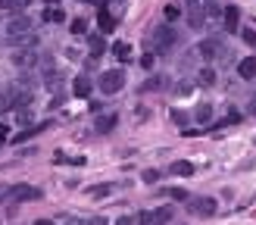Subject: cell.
<instances>
[{
	"instance_id": "cell-1",
	"label": "cell",
	"mask_w": 256,
	"mask_h": 225,
	"mask_svg": "<svg viewBox=\"0 0 256 225\" xmlns=\"http://www.w3.org/2000/svg\"><path fill=\"white\" fill-rule=\"evenodd\" d=\"M31 31H34V22L28 16H13V19L6 22V28H3V34H6L9 44L19 41V38H25V34H31Z\"/></svg>"
},
{
	"instance_id": "cell-2",
	"label": "cell",
	"mask_w": 256,
	"mask_h": 225,
	"mask_svg": "<svg viewBox=\"0 0 256 225\" xmlns=\"http://www.w3.org/2000/svg\"><path fill=\"white\" fill-rule=\"evenodd\" d=\"M97 88H100L103 94L122 91V88H125V72H122V69H110V72H103V75L97 78Z\"/></svg>"
},
{
	"instance_id": "cell-3",
	"label": "cell",
	"mask_w": 256,
	"mask_h": 225,
	"mask_svg": "<svg viewBox=\"0 0 256 225\" xmlns=\"http://www.w3.org/2000/svg\"><path fill=\"white\" fill-rule=\"evenodd\" d=\"M38 60H41V53L34 50V47H16V53H13V66H19L22 72L38 69Z\"/></svg>"
},
{
	"instance_id": "cell-4",
	"label": "cell",
	"mask_w": 256,
	"mask_h": 225,
	"mask_svg": "<svg viewBox=\"0 0 256 225\" xmlns=\"http://www.w3.org/2000/svg\"><path fill=\"white\" fill-rule=\"evenodd\" d=\"M175 41H178V31L169 28V25H162V28L153 31V50H156V53L172 50V47H175Z\"/></svg>"
},
{
	"instance_id": "cell-5",
	"label": "cell",
	"mask_w": 256,
	"mask_h": 225,
	"mask_svg": "<svg viewBox=\"0 0 256 225\" xmlns=\"http://www.w3.org/2000/svg\"><path fill=\"white\" fill-rule=\"evenodd\" d=\"M188 210L194 213V216H203V219H209V216H216V200L213 197H191L188 200Z\"/></svg>"
},
{
	"instance_id": "cell-6",
	"label": "cell",
	"mask_w": 256,
	"mask_h": 225,
	"mask_svg": "<svg viewBox=\"0 0 256 225\" xmlns=\"http://www.w3.org/2000/svg\"><path fill=\"white\" fill-rule=\"evenodd\" d=\"M197 53H200L203 60H216V56H225L228 50H225V44L219 41V38H206V41L197 44Z\"/></svg>"
},
{
	"instance_id": "cell-7",
	"label": "cell",
	"mask_w": 256,
	"mask_h": 225,
	"mask_svg": "<svg viewBox=\"0 0 256 225\" xmlns=\"http://www.w3.org/2000/svg\"><path fill=\"white\" fill-rule=\"evenodd\" d=\"M6 200H16V204H28V200H41V188H31V185H16V188H9Z\"/></svg>"
},
{
	"instance_id": "cell-8",
	"label": "cell",
	"mask_w": 256,
	"mask_h": 225,
	"mask_svg": "<svg viewBox=\"0 0 256 225\" xmlns=\"http://www.w3.org/2000/svg\"><path fill=\"white\" fill-rule=\"evenodd\" d=\"M44 128H50V122H38V125H28V128H22V132H16L13 135V144H25V141H31V138H38Z\"/></svg>"
},
{
	"instance_id": "cell-9",
	"label": "cell",
	"mask_w": 256,
	"mask_h": 225,
	"mask_svg": "<svg viewBox=\"0 0 256 225\" xmlns=\"http://www.w3.org/2000/svg\"><path fill=\"white\" fill-rule=\"evenodd\" d=\"M222 22H225L228 31H241V9H238V6H225Z\"/></svg>"
},
{
	"instance_id": "cell-10",
	"label": "cell",
	"mask_w": 256,
	"mask_h": 225,
	"mask_svg": "<svg viewBox=\"0 0 256 225\" xmlns=\"http://www.w3.org/2000/svg\"><path fill=\"white\" fill-rule=\"evenodd\" d=\"M97 25H100V31H103V34L116 31V19H113V13H110L107 6H100V13H97Z\"/></svg>"
},
{
	"instance_id": "cell-11",
	"label": "cell",
	"mask_w": 256,
	"mask_h": 225,
	"mask_svg": "<svg viewBox=\"0 0 256 225\" xmlns=\"http://www.w3.org/2000/svg\"><path fill=\"white\" fill-rule=\"evenodd\" d=\"M116 122H119V116L116 113H97V119H94V128L97 132H110V128H116Z\"/></svg>"
},
{
	"instance_id": "cell-12",
	"label": "cell",
	"mask_w": 256,
	"mask_h": 225,
	"mask_svg": "<svg viewBox=\"0 0 256 225\" xmlns=\"http://www.w3.org/2000/svg\"><path fill=\"white\" fill-rule=\"evenodd\" d=\"M238 72H241V78H256V56H244L238 63Z\"/></svg>"
},
{
	"instance_id": "cell-13",
	"label": "cell",
	"mask_w": 256,
	"mask_h": 225,
	"mask_svg": "<svg viewBox=\"0 0 256 225\" xmlns=\"http://www.w3.org/2000/svg\"><path fill=\"white\" fill-rule=\"evenodd\" d=\"M72 94H75V97H91V78L88 75H78L75 85H72Z\"/></svg>"
},
{
	"instance_id": "cell-14",
	"label": "cell",
	"mask_w": 256,
	"mask_h": 225,
	"mask_svg": "<svg viewBox=\"0 0 256 225\" xmlns=\"http://www.w3.org/2000/svg\"><path fill=\"white\" fill-rule=\"evenodd\" d=\"M88 50H91V60H97V56H103V50H107V44H103L100 34H91L88 38Z\"/></svg>"
},
{
	"instance_id": "cell-15",
	"label": "cell",
	"mask_w": 256,
	"mask_h": 225,
	"mask_svg": "<svg viewBox=\"0 0 256 225\" xmlns=\"http://www.w3.org/2000/svg\"><path fill=\"white\" fill-rule=\"evenodd\" d=\"M203 3H194L191 6V13H188V22H191V28H203Z\"/></svg>"
},
{
	"instance_id": "cell-16",
	"label": "cell",
	"mask_w": 256,
	"mask_h": 225,
	"mask_svg": "<svg viewBox=\"0 0 256 225\" xmlns=\"http://www.w3.org/2000/svg\"><path fill=\"white\" fill-rule=\"evenodd\" d=\"M169 172L172 175H194V163H188V160H175L169 166Z\"/></svg>"
},
{
	"instance_id": "cell-17",
	"label": "cell",
	"mask_w": 256,
	"mask_h": 225,
	"mask_svg": "<svg viewBox=\"0 0 256 225\" xmlns=\"http://www.w3.org/2000/svg\"><path fill=\"white\" fill-rule=\"evenodd\" d=\"M194 119L206 125L209 119H213V103H200V106H197V110H194Z\"/></svg>"
},
{
	"instance_id": "cell-18",
	"label": "cell",
	"mask_w": 256,
	"mask_h": 225,
	"mask_svg": "<svg viewBox=\"0 0 256 225\" xmlns=\"http://www.w3.org/2000/svg\"><path fill=\"white\" fill-rule=\"evenodd\" d=\"M172 207H159V210H153V225H166V222H172Z\"/></svg>"
},
{
	"instance_id": "cell-19",
	"label": "cell",
	"mask_w": 256,
	"mask_h": 225,
	"mask_svg": "<svg viewBox=\"0 0 256 225\" xmlns=\"http://www.w3.org/2000/svg\"><path fill=\"white\" fill-rule=\"evenodd\" d=\"M113 188H116V185H94V188H88V194H91V197H110Z\"/></svg>"
},
{
	"instance_id": "cell-20",
	"label": "cell",
	"mask_w": 256,
	"mask_h": 225,
	"mask_svg": "<svg viewBox=\"0 0 256 225\" xmlns=\"http://www.w3.org/2000/svg\"><path fill=\"white\" fill-rule=\"evenodd\" d=\"M44 22H66V13L56 9V6H50V9H44Z\"/></svg>"
},
{
	"instance_id": "cell-21",
	"label": "cell",
	"mask_w": 256,
	"mask_h": 225,
	"mask_svg": "<svg viewBox=\"0 0 256 225\" xmlns=\"http://www.w3.org/2000/svg\"><path fill=\"white\" fill-rule=\"evenodd\" d=\"M113 53L119 56V60H128V56H131V47H128L125 41H116V44H113Z\"/></svg>"
},
{
	"instance_id": "cell-22",
	"label": "cell",
	"mask_w": 256,
	"mask_h": 225,
	"mask_svg": "<svg viewBox=\"0 0 256 225\" xmlns=\"http://www.w3.org/2000/svg\"><path fill=\"white\" fill-rule=\"evenodd\" d=\"M200 85L203 88H213L216 85V72H213V69H200Z\"/></svg>"
},
{
	"instance_id": "cell-23",
	"label": "cell",
	"mask_w": 256,
	"mask_h": 225,
	"mask_svg": "<svg viewBox=\"0 0 256 225\" xmlns=\"http://www.w3.org/2000/svg\"><path fill=\"white\" fill-rule=\"evenodd\" d=\"M166 197H172V200H191V194L184 191V188H166Z\"/></svg>"
},
{
	"instance_id": "cell-24",
	"label": "cell",
	"mask_w": 256,
	"mask_h": 225,
	"mask_svg": "<svg viewBox=\"0 0 256 225\" xmlns=\"http://www.w3.org/2000/svg\"><path fill=\"white\" fill-rule=\"evenodd\" d=\"M206 13L219 19V16H222V13H225V9H222V6H219V3H216V0H206Z\"/></svg>"
},
{
	"instance_id": "cell-25",
	"label": "cell",
	"mask_w": 256,
	"mask_h": 225,
	"mask_svg": "<svg viewBox=\"0 0 256 225\" xmlns=\"http://www.w3.org/2000/svg\"><path fill=\"white\" fill-rule=\"evenodd\" d=\"M159 88H166V81H162V78H150V81H144V91H159Z\"/></svg>"
},
{
	"instance_id": "cell-26",
	"label": "cell",
	"mask_w": 256,
	"mask_h": 225,
	"mask_svg": "<svg viewBox=\"0 0 256 225\" xmlns=\"http://www.w3.org/2000/svg\"><path fill=\"white\" fill-rule=\"evenodd\" d=\"M25 6V0H0V9H19Z\"/></svg>"
},
{
	"instance_id": "cell-27",
	"label": "cell",
	"mask_w": 256,
	"mask_h": 225,
	"mask_svg": "<svg viewBox=\"0 0 256 225\" xmlns=\"http://www.w3.org/2000/svg\"><path fill=\"white\" fill-rule=\"evenodd\" d=\"M162 16H166V22H175L181 13H178V6H166V9H162Z\"/></svg>"
},
{
	"instance_id": "cell-28",
	"label": "cell",
	"mask_w": 256,
	"mask_h": 225,
	"mask_svg": "<svg viewBox=\"0 0 256 225\" xmlns=\"http://www.w3.org/2000/svg\"><path fill=\"white\" fill-rule=\"evenodd\" d=\"M137 225H153V213H150V210H141V216H137Z\"/></svg>"
},
{
	"instance_id": "cell-29",
	"label": "cell",
	"mask_w": 256,
	"mask_h": 225,
	"mask_svg": "<svg viewBox=\"0 0 256 225\" xmlns=\"http://www.w3.org/2000/svg\"><path fill=\"white\" fill-rule=\"evenodd\" d=\"M144 182H147V185H156V182H159V169H147V172H144Z\"/></svg>"
},
{
	"instance_id": "cell-30",
	"label": "cell",
	"mask_w": 256,
	"mask_h": 225,
	"mask_svg": "<svg viewBox=\"0 0 256 225\" xmlns=\"http://www.w3.org/2000/svg\"><path fill=\"white\" fill-rule=\"evenodd\" d=\"M69 31H72V34H85V19H75V22H72V28H69Z\"/></svg>"
},
{
	"instance_id": "cell-31",
	"label": "cell",
	"mask_w": 256,
	"mask_h": 225,
	"mask_svg": "<svg viewBox=\"0 0 256 225\" xmlns=\"http://www.w3.org/2000/svg\"><path fill=\"white\" fill-rule=\"evenodd\" d=\"M241 34H244V41H247L250 47H256V31H250V28H244Z\"/></svg>"
},
{
	"instance_id": "cell-32",
	"label": "cell",
	"mask_w": 256,
	"mask_h": 225,
	"mask_svg": "<svg viewBox=\"0 0 256 225\" xmlns=\"http://www.w3.org/2000/svg\"><path fill=\"white\" fill-rule=\"evenodd\" d=\"M63 225H91V222H88V219H78V216H66Z\"/></svg>"
},
{
	"instance_id": "cell-33",
	"label": "cell",
	"mask_w": 256,
	"mask_h": 225,
	"mask_svg": "<svg viewBox=\"0 0 256 225\" xmlns=\"http://www.w3.org/2000/svg\"><path fill=\"white\" fill-rule=\"evenodd\" d=\"M137 219H131V216H119V219H116V225H134Z\"/></svg>"
},
{
	"instance_id": "cell-34",
	"label": "cell",
	"mask_w": 256,
	"mask_h": 225,
	"mask_svg": "<svg viewBox=\"0 0 256 225\" xmlns=\"http://www.w3.org/2000/svg\"><path fill=\"white\" fill-rule=\"evenodd\" d=\"M172 119H175L178 125H184V122H188V116H184V113H172Z\"/></svg>"
},
{
	"instance_id": "cell-35",
	"label": "cell",
	"mask_w": 256,
	"mask_h": 225,
	"mask_svg": "<svg viewBox=\"0 0 256 225\" xmlns=\"http://www.w3.org/2000/svg\"><path fill=\"white\" fill-rule=\"evenodd\" d=\"M247 113H253V116H256V94H253V97H250V103H247Z\"/></svg>"
},
{
	"instance_id": "cell-36",
	"label": "cell",
	"mask_w": 256,
	"mask_h": 225,
	"mask_svg": "<svg viewBox=\"0 0 256 225\" xmlns=\"http://www.w3.org/2000/svg\"><path fill=\"white\" fill-rule=\"evenodd\" d=\"M91 225H107V219H103V216H94V219H91Z\"/></svg>"
},
{
	"instance_id": "cell-37",
	"label": "cell",
	"mask_w": 256,
	"mask_h": 225,
	"mask_svg": "<svg viewBox=\"0 0 256 225\" xmlns=\"http://www.w3.org/2000/svg\"><path fill=\"white\" fill-rule=\"evenodd\" d=\"M6 194H9V188H3V185H0V200H6Z\"/></svg>"
},
{
	"instance_id": "cell-38",
	"label": "cell",
	"mask_w": 256,
	"mask_h": 225,
	"mask_svg": "<svg viewBox=\"0 0 256 225\" xmlns=\"http://www.w3.org/2000/svg\"><path fill=\"white\" fill-rule=\"evenodd\" d=\"M34 225H53L50 219H38V222H34Z\"/></svg>"
}]
</instances>
